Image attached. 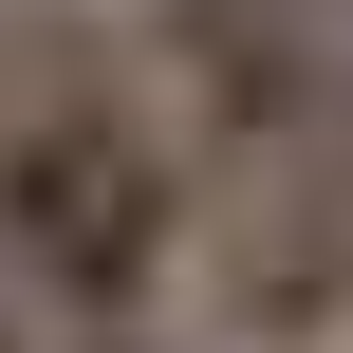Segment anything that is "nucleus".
<instances>
[{"label":"nucleus","instance_id":"obj_5","mask_svg":"<svg viewBox=\"0 0 353 353\" xmlns=\"http://www.w3.org/2000/svg\"><path fill=\"white\" fill-rule=\"evenodd\" d=\"M335 186H353V93H335Z\"/></svg>","mask_w":353,"mask_h":353},{"label":"nucleus","instance_id":"obj_3","mask_svg":"<svg viewBox=\"0 0 353 353\" xmlns=\"http://www.w3.org/2000/svg\"><path fill=\"white\" fill-rule=\"evenodd\" d=\"M223 335L242 353H335L353 335V186L335 168L223 205Z\"/></svg>","mask_w":353,"mask_h":353},{"label":"nucleus","instance_id":"obj_1","mask_svg":"<svg viewBox=\"0 0 353 353\" xmlns=\"http://www.w3.org/2000/svg\"><path fill=\"white\" fill-rule=\"evenodd\" d=\"M0 279L56 298V335H149L186 279V130L93 37L0 56Z\"/></svg>","mask_w":353,"mask_h":353},{"label":"nucleus","instance_id":"obj_2","mask_svg":"<svg viewBox=\"0 0 353 353\" xmlns=\"http://www.w3.org/2000/svg\"><path fill=\"white\" fill-rule=\"evenodd\" d=\"M149 56H168V130L205 149V186H298L335 168V0H149Z\"/></svg>","mask_w":353,"mask_h":353},{"label":"nucleus","instance_id":"obj_4","mask_svg":"<svg viewBox=\"0 0 353 353\" xmlns=\"http://www.w3.org/2000/svg\"><path fill=\"white\" fill-rule=\"evenodd\" d=\"M74 353H168V335H74Z\"/></svg>","mask_w":353,"mask_h":353},{"label":"nucleus","instance_id":"obj_7","mask_svg":"<svg viewBox=\"0 0 353 353\" xmlns=\"http://www.w3.org/2000/svg\"><path fill=\"white\" fill-rule=\"evenodd\" d=\"M335 19H353V0H335Z\"/></svg>","mask_w":353,"mask_h":353},{"label":"nucleus","instance_id":"obj_6","mask_svg":"<svg viewBox=\"0 0 353 353\" xmlns=\"http://www.w3.org/2000/svg\"><path fill=\"white\" fill-rule=\"evenodd\" d=\"M0 353H19V279H0Z\"/></svg>","mask_w":353,"mask_h":353}]
</instances>
